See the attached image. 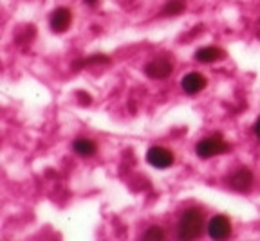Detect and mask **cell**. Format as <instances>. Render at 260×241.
<instances>
[{
	"label": "cell",
	"instance_id": "obj_6",
	"mask_svg": "<svg viewBox=\"0 0 260 241\" xmlns=\"http://www.w3.org/2000/svg\"><path fill=\"white\" fill-rule=\"evenodd\" d=\"M71 24H73V11L69 8H56L51 13L49 25H51V31L56 32V34L69 31Z\"/></svg>",
	"mask_w": 260,
	"mask_h": 241
},
{
	"label": "cell",
	"instance_id": "obj_4",
	"mask_svg": "<svg viewBox=\"0 0 260 241\" xmlns=\"http://www.w3.org/2000/svg\"><path fill=\"white\" fill-rule=\"evenodd\" d=\"M143 70L152 79H167L172 74V70H174V61L168 60L167 56L154 58V60H150L143 67Z\"/></svg>",
	"mask_w": 260,
	"mask_h": 241
},
{
	"label": "cell",
	"instance_id": "obj_3",
	"mask_svg": "<svg viewBox=\"0 0 260 241\" xmlns=\"http://www.w3.org/2000/svg\"><path fill=\"white\" fill-rule=\"evenodd\" d=\"M146 162L157 169H168L170 166H174L175 155L172 149L165 148V146H152L146 151Z\"/></svg>",
	"mask_w": 260,
	"mask_h": 241
},
{
	"label": "cell",
	"instance_id": "obj_7",
	"mask_svg": "<svg viewBox=\"0 0 260 241\" xmlns=\"http://www.w3.org/2000/svg\"><path fill=\"white\" fill-rule=\"evenodd\" d=\"M228 185H230L233 191L246 193L253 185V173L248 168H239L237 171H233V173L228 177Z\"/></svg>",
	"mask_w": 260,
	"mask_h": 241
},
{
	"label": "cell",
	"instance_id": "obj_11",
	"mask_svg": "<svg viewBox=\"0 0 260 241\" xmlns=\"http://www.w3.org/2000/svg\"><path fill=\"white\" fill-rule=\"evenodd\" d=\"M186 8V0H168L162 8V16H177Z\"/></svg>",
	"mask_w": 260,
	"mask_h": 241
},
{
	"label": "cell",
	"instance_id": "obj_8",
	"mask_svg": "<svg viewBox=\"0 0 260 241\" xmlns=\"http://www.w3.org/2000/svg\"><path fill=\"white\" fill-rule=\"evenodd\" d=\"M208 87L206 76H203L201 72H188L186 76L181 79V89L188 96H195V94L203 92Z\"/></svg>",
	"mask_w": 260,
	"mask_h": 241
},
{
	"label": "cell",
	"instance_id": "obj_5",
	"mask_svg": "<svg viewBox=\"0 0 260 241\" xmlns=\"http://www.w3.org/2000/svg\"><path fill=\"white\" fill-rule=\"evenodd\" d=\"M206 229L211 239H228V237L232 236L233 227L226 214H215V216L208 221Z\"/></svg>",
	"mask_w": 260,
	"mask_h": 241
},
{
	"label": "cell",
	"instance_id": "obj_12",
	"mask_svg": "<svg viewBox=\"0 0 260 241\" xmlns=\"http://www.w3.org/2000/svg\"><path fill=\"white\" fill-rule=\"evenodd\" d=\"M143 237H145V239H155V241H159V239H162V237H165V230H162L159 225H152L150 229H148L145 234H143Z\"/></svg>",
	"mask_w": 260,
	"mask_h": 241
},
{
	"label": "cell",
	"instance_id": "obj_2",
	"mask_svg": "<svg viewBox=\"0 0 260 241\" xmlns=\"http://www.w3.org/2000/svg\"><path fill=\"white\" fill-rule=\"evenodd\" d=\"M230 149H232V146H230V142H228L220 133L203 137V139L195 144V153H197V157L203 158V160L224 155V153H228Z\"/></svg>",
	"mask_w": 260,
	"mask_h": 241
},
{
	"label": "cell",
	"instance_id": "obj_14",
	"mask_svg": "<svg viewBox=\"0 0 260 241\" xmlns=\"http://www.w3.org/2000/svg\"><path fill=\"white\" fill-rule=\"evenodd\" d=\"M87 6H94V4H98V0H83Z\"/></svg>",
	"mask_w": 260,
	"mask_h": 241
},
{
	"label": "cell",
	"instance_id": "obj_13",
	"mask_svg": "<svg viewBox=\"0 0 260 241\" xmlns=\"http://www.w3.org/2000/svg\"><path fill=\"white\" fill-rule=\"evenodd\" d=\"M253 133H255L256 139H260V115L256 117L255 125H253Z\"/></svg>",
	"mask_w": 260,
	"mask_h": 241
},
{
	"label": "cell",
	"instance_id": "obj_10",
	"mask_svg": "<svg viewBox=\"0 0 260 241\" xmlns=\"http://www.w3.org/2000/svg\"><path fill=\"white\" fill-rule=\"evenodd\" d=\"M73 149L80 155V157H92L96 155L98 146L92 139H87V137H78L76 141L73 142Z\"/></svg>",
	"mask_w": 260,
	"mask_h": 241
},
{
	"label": "cell",
	"instance_id": "obj_9",
	"mask_svg": "<svg viewBox=\"0 0 260 241\" xmlns=\"http://www.w3.org/2000/svg\"><path fill=\"white\" fill-rule=\"evenodd\" d=\"M224 58H226V51L215 47V45H208V47L199 49L195 53V61H199V63H217Z\"/></svg>",
	"mask_w": 260,
	"mask_h": 241
},
{
	"label": "cell",
	"instance_id": "obj_1",
	"mask_svg": "<svg viewBox=\"0 0 260 241\" xmlns=\"http://www.w3.org/2000/svg\"><path fill=\"white\" fill-rule=\"evenodd\" d=\"M206 227V216L201 207H190L183 213L177 225L179 239H197L203 236Z\"/></svg>",
	"mask_w": 260,
	"mask_h": 241
}]
</instances>
